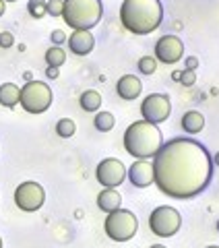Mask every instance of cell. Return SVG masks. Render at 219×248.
<instances>
[{"label": "cell", "mask_w": 219, "mask_h": 248, "mask_svg": "<svg viewBox=\"0 0 219 248\" xmlns=\"http://www.w3.org/2000/svg\"><path fill=\"white\" fill-rule=\"evenodd\" d=\"M137 68H139L141 75H153L155 71H157V60H155L153 56H143L137 62Z\"/></svg>", "instance_id": "cell-22"}, {"label": "cell", "mask_w": 219, "mask_h": 248, "mask_svg": "<svg viewBox=\"0 0 219 248\" xmlns=\"http://www.w3.org/2000/svg\"><path fill=\"white\" fill-rule=\"evenodd\" d=\"M66 44L68 50L77 54V56H87L95 48V37H93L91 31H75V33H70Z\"/></svg>", "instance_id": "cell-13"}, {"label": "cell", "mask_w": 219, "mask_h": 248, "mask_svg": "<svg viewBox=\"0 0 219 248\" xmlns=\"http://www.w3.org/2000/svg\"><path fill=\"white\" fill-rule=\"evenodd\" d=\"M19 104L27 114H44L52 106V89L44 81H29L21 87Z\"/></svg>", "instance_id": "cell-6"}, {"label": "cell", "mask_w": 219, "mask_h": 248, "mask_svg": "<svg viewBox=\"0 0 219 248\" xmlns=\"http://www.w3.org/2000/svg\"><path fill=\"white\" fill-rule=\"evenodd\" d=\"M77 133V124L75 120H70V118H60L56 122V135L62 137V139H70Z\"/></svg>", "instance_id": "cell-21"}, {"label": "cell", "mask_w": 219, "mask_h": 248, "mask_svg": "<svg viewBox=\"0 0 219 248\" xmlns=\"http://www.w3.org/2000/svg\"><path fill=\"white\" fill-rule=\"evenodd\" d=\"M104 230L110 240L114 242H128L135 238L137 230H139V221L137 215L128 211V209H116V211L108 213L106 221H104Z\"/></svg>", "instance_id": "cell-5"}, {"label": "cell", "mask_w": 219, "mask_h": 248, "mask_svg": "<svg viewBox=\"0 0 219 248\" xmlns=\"http://www.w3.org/2000/svg\"><path fill=\"white\" fill-rule=\"evenodd\" d=\"M207 248H219V246H215V244H213V246H207Z\"/></svg>", "instance_id": "cell-37"}, {"label": "cell", "mask_w": 219, "mask_h": 248, "mask_svg": "<svg viewBox=\"0 0 219 248\" xmlns=\"http://www.w3.org/2000/svg\"><path fill=\"white\" fill-rule=\"evenodd\" d=\"M215 230H217V232H219V219H217V223H215Z\"/></svg>", "instance_id": "cell-35"}, {"label": "cell", "mask_w": 219, "mask_h": 248, "mask_svg": "<svg viewBox=\"0 0 219 248\" xmlns=\"http://www.w3.org/2000/svg\"><path fill=\"white\" fill-rule=\"evenodd\" d=\"M4 2H17V0H4Z\"/></svg>", "instance_id": "cell-36"}, {"label": "cell", "mask_w": 219, "mask_h": 248, "mask_svg": "<svg viewBox=\"0 0 219 248\" xmlns=\"http://www.w3.org/2000/svg\"><path fill=\"white\" fill-rule=\"evenodd\" d=\"M21 89L15 83H2L0 85V106L4 108H15L19 104Z\"/></svg>", "instance_id": "cell-17"}, {"label": "cell", "mask_w": 219, "mask_h": 248, "mask_svg": "<svg viewBox=\"0 0 219 248\" xmlns=\"http://www.w3.org/2000/svg\"><path fill=\"white\" fill-rule=\"evenodd\" d=\"M180 83L184 85V87H192L194 83H197V75H194V71H182V75H180Z\"/></svg>", "instance_id": "cell-25"}, {"label": "cell", "mask_w": 219, "mask_h": 248, "mask_svg": "<svg viewBox=\"0 0 219 248\" xmlns=\"http://www.w3.org/2000/svg\"><path fill=\"white\" fill-rule=\"evenodd\" d=\"M120 205H122V197L116 188H104L97 195V207L104 213H112L116 209H120Z\"/></svg>", "instance_id": "cell-15"}, {"label": "cell", "mask_w": 219, "mask_h": 248, "mask_svg": "<svg viewBox=\"0 0 219 248\" xmlns=\"http://www.w3.org/2000/svg\"><path fill=\"white\" fill-rule=\"evenodd\" d=\"M182 130L184 133H188V135H197L201 133L203 128H205V116H203L201 112L197 110H190V112H186L182 116Z\"/></svg>", "instance_id": "cell-16"}, {"label": "cell", "mask_w": 219, "mask_h": 248, "mask_svg": "<svg viewBox=\"0 0 219 248\" xmlns=\"http://www.w3.org/2000/svg\"><path fill=\"white\" fill-rule=\"evenodd\" d=\"M44 203H46V190L40 182L27 180V182H21L17 188H15V205H17L21 211L33 213L37 209H42Z\"/></svg>", "instance_id": "cell-8"}, {"label": "cell", "mask_w": 219, "mask_h": 248, "mask_svg": "<svg viewBox=\"0 0 219 248\" xmlns=\"http://www.w3.org/2000/svg\"><path fill=\"white\" fill-rule=\"evenodd\" d=\"M0 248H2V238H0Z\"/></svg>", "instance_id": "cell-38"}, {"label": "cell", "mask_w": 219, "mask_h": 248, "mask_svg": "<svg viewBox=\"0 0 219 248\" xmlns=\"http://www.w3.org/2000/svg\"><path fill=\"white\" fill-rule=\"evenodd\" d=\"M182 226V215L170 205L155 207L149 215V230L159 238H172Z\"/></svg>", "instance_id": "cell-7"}, {"label": "cell", "mask_w": 219, "mask_h": 248, "mask_svg": "<svg viewBox=\"0 0 219 248\" xmlns=\"http://www.w3.org/2000/svg\"><path fill=\"white\" fill-rule=\"evenodd\" d=\"M184 66H186V71H197L199 68V58L197 56H188L184 62Z\"/></svg>", "instance_id": "cell-28"}, {"label": "cell", "mask_w": 219, "mask_h": 248, "mask_svg": "<svg viewBox=\"0 0 219 248\" xmlns=\"http://www.w3.org/2000/svg\"><path fill=\"white\" fill-rule=\"evenodd\" d=\"M151 164L153 184L170 199H194L213 180V157L205 145L190 137L163 143Z\"/></svg>", "instance_id": "cell-1"}, {"label": "cell", "mask_w": 219, "mask_h": 248, "mask_svg": "<svg viewBox=\"0 0 219 248\" xmlns=\"http://www.w3.org/2000/svg\"><path fill=\"white\" fill-rule=\"evenodd\" d=\"M163 145L161 130L151 122L137 120L124 130V149L135 159H151Z\"/></svg>", "instance_id": "cell-3"}, {"label": "cell", "mask_w": 219, "mask_h": 248, "mask_svg": "<svg viewBox=\"0 0 219 248\" xmlns=\"http://www.w3.org/2000/svg\"><path fill=\"white\" fill-rule=\"evenodd\" d=\"M172 114V102L166 93H149L143 104H141V116H143L145 122H151V124H161L170 118Z\"/></svg>", "instance_id": "cell-9"}, {"label": "cell", "mask_w": 219, "mask_h": 248, "mask_svg": "<svg viewBox=\"0 0 219 248\" xmlns=\"http://www.w3.org/2000/svg\"><path fill=\"white\" fill-rule=\"evenodd\" d=\"M66 62V52L60 48V46H52V48L46 50V64L48 66H56L60 68Z\"/></svg>", "instance_id": "cell-19"}, {"label": "cell", "mask_w": 219, "mask_h": 248, "mask_svg": "<svg viewBox=\"0 0 219 248\" xmlns=\"http://www.w3.org/2000/svg\"><path fill=\"white\" fill-rule=\"evenodd\" d=\"M182 56H184V44L174 33L161 35L157 44H155V60H159L161 64H176Z\"/></svg>", "instance_id": "cell-11"}, {"label": "cell", "mask_w": 219, "mask_h": 248, "mask_svg": "<svg viewBox=\"0 0 219 248\" xmlns=\"http://www.w3.org/2000/svg\"><path fill=\"white\" fill-rule=\"evenodd\" d=\"M95 178L104 188H116L126 180V166L116 157L101 159L95 168Z\"/></svg>", "instance_id": "cell-10"}, {"label": "cell", "mask_w": 219, "mask_h": 248, "mask_svg": "<svg viewBox=\"0 0 219 248\" xmlns=\"http://www.w3.org/2000/svg\"><path fill=\"white\" fill-rule=\"evenodd\" d=\"M27 13L33 19H42L46 15V0H29L27 2Z\"/></svg>", "instance_id": "cell-23"}, {"label": "cell", "mask_w": 219, "mask_h": 248, "mask_svg": "<svg viewBox=\"0 0 219 248\" xmlns=\"http://www.w3.org/2000/svg\"><path fill=\"white\" fill-rule=\"evenodd\" d=\"M213 166H217V168H219V151L213 155Z\"/></svg>", "instance_id": "cell-32"}, {"label": "cell", "mask_w": 219, "mask_h": 248, "mask_svg": "<svg viewBox=\"0 0 219 248\" xmlns=\"http://www.w3.org/2000/svg\"><path fill=\"white\" fill-rule=\"evenodd\" d=\"M114 124H116V118H114V114H110V112H97L95 118H93V126H95L99 133L112 130Z\"/></svg>", "instance_id": "cell-20"}, {"label": "cell", "mask_w": 219, "mask_h": 248, "mask_svg": "<svg viewBox=\"0 0 219 248\" xmlns=\"http://www.w3.org/2000/svg\"><path fill=\"white\" fill-rule=\"evenodd\" d=\"M149 248H166L163 244H153V246H149Z\"/></svg>", "instance_id": "cell-34"}, {"label": "cell", "mask_w": 219, "mask_h": 248, "mask_svg": "<svg viewBox=\"0 0 219 248\" xmlns=\"http://www.w3.org/2000/svg\"><path fill=\"white\" fill-rule=\"evenodd\" d=\"M4 11H6V2H4V0H0V17L4 15Z\"/></svg>", "instance_id": "cell-30"}, {"label": "cell", "mask_w": 219, "mask_h": 248, "mask_svg": "<svg viewBox=\"0 0 219 248\" xmlns=\"http://www.w3.org/2000/svg\"><path fill=\"white\" fill-rule=\"evenodd\" d=\"M15 46V35L11 33V31H2L0 33V48H4V50H9Z\"/></svg>", "instance_id": "cell-26"}, {"label": "cell", "mask_w": 219, "mask_h": 248, "mask_svg": "<svg viewBox=\"0 0 219 248\" xmlns=\"http://www.w3.org/2000/svg\"><path fill=\"white\" fill-rule=\"evenodd\" d=\"M180 75H182V71H174V73H172V79H174V81H180Z\"/></svg>", "instance_id": "cell-31"}, {"label": "cell", "mask_w": 219, "mask_h": 248, "mask_svg": "<svg viewBox=\"0 0 219 248\" xmlns=\"http://www.w3.org/2000/svg\"><path fill=\"white\" fill-rule=\"evenodd\" d=\"M50 37H52V44L54 46H60V48H62V44L66 42V35H64V31H62V29H54Z\"/></svg>", "instance_id": "cell-27"}, {"label": "cell", "mask_w": 219, "mask_h": 248, "mask_svg": "<svg viewBox=\"0 0 219 248\" xmlns=\"http://www.w3.org/2000/svg\"><path fill=\"white\" fill-rule=\"evenodd\" d=\"M62 6H64V0H46V15L62 17Z\"/></svg>", "instance_id": "cell-24"}, {"label": "cell", "mask_w": 219, "mask_h": 248, "mask_svg": "<svg viewBox=\"0 0 219 248\" xmlns=\"http://www.w3.org/2000/svg\"><path fill=\"white\" fill-rule=\"evenodd\" d=\"M58 75H60V68H56V66H48V68H46V77H48V79H56Z\"/></svg>", "instance_id": "cell-29"}, {"label": "cell", "mask_w": 219, "mask_h": 248, "mask_svg": "<svg viewBox=\"0 0 219 248\" xmlns=\"http://www.w3.org/2000/svg\"><path fill=\"white\" fill-rule=\"evenodd\" d=\"M141 91H143V83H141V79L135 75H124L118 79V83H116V93H118L122 99H126V102L137 99L141 95Z\"/></svg>", "instance_id": "cell-14"}, {"label": "cell", "mask_w": 219, "mask_h": 248, "mask_svg": "<svg viewBox=\"0 0 219 248\" xmlns=\"http://www.w3.org/2000/svg\"><path fill=\"white\" fill-rule=\"evenodd\" d=\"M126 178L137 188H147L153 184V164L149 159H137L126 170Z\"/></svg>", "instance_id": "cell-12"}, {"label": "cell", "mask_w": 219, "mask_h": 248, "mask_svg": "<svg viewBox=\"0 0 219 248\" xmlns=\"http://www.w3.org/2000/svg\"><path fill=\"white\" fill-rule=\"evenodd\" d=\"M23 79H25L27 83H29V81H33V79H31V73H25V75H23Z\"/></svg>", "instance_id": "cell-33"}, {"label": "cell", "mask_w": 219, "mask_h": 248, "mask_svg": "<svg viewBox=\"0 0 219 248\" xmlns=\"http://www.w3.org/2000/svg\"><path fill=\"white\" fill-rule=\"evenodd\" d=\"M79 104L85 112H99V108H101V95L95 91V89H87V91H83L81 93V97H79Z\"/></svg>", "instance_id": "cell-18"}, {"label": "cell", "mask_w": 219, "mask_h": 248, "mask_svg": "<svg viewBox=\"0 0 219 248\" xmlns=\"http://www.w3.org/2000/svg\"><path fill=\"white\" fill-rule=\"evenodd\" d=\"M104 17L101 0H64L62 19L75 31H91Z\"/></svg>", "instance_id": "cell-4"}, {"label": "cell", "mask_w": 219, "mask_h": 248, "mask_svg": "<svg viewBox=\"0 0 219 248\" xmlns=\"http://www.w3.org/2000/svg\"><path fill=\"white\" fill-rule=\"evenodd\" d=\"M122 27L135 35H149L163 23L161 0H124L120 6Z\"/></svg>", "instance_id": "cell-2"}]
</instances>
